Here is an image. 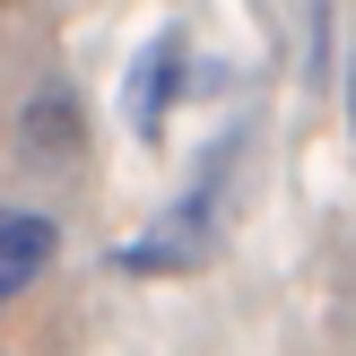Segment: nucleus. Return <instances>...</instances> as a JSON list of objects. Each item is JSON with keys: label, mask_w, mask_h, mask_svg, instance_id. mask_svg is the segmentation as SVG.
Segmentation results:
<instances>
[{"label": "nucleus", "mask_w": 356, "mask_h": 356, "mask_svg": "<svg viewBox=\"0 0 356 356\" xmlns=\"http://www.w3.org/2000/svg\"><path fill=\"white\" fill-rule=\"evenodd\" d=\"M243 139H252L243 122H235V131H218V139L200 148V174L156 209L148 235L113 243V270H122V278H191V270L218 261L226 218H235V156H243Z\"/></svg>", "instance_id": "1"}, {"label": "nucleus", "mask_w": 356, "mask_h": 356, "mask_svg": "<svg viewBox=\"0 0 356 356\" xmlns=\"http://www.w3.org/2000/svg\"><path fill=\"white\" fill-rule=\"evenodd\" d=\"M183 70H191V44L183 35H148V52L131 61V139H165V113H174V96H183Z\"/></svg>", "instance_id": "2"}, {"label": "nucleus", "mask_w": 356, "mask_h": 356, "mask_svg": "<svg viewBox=\"0 0 356 356\" xmlns=\"http://www.w3.org/2000/svg\"><path fill=\"white\" fill-rule=\"evenodd\" d=\"M52 252H61V226L44 209H0V305L35 287L52 270Z\"/></svg>", "instance_id": "3"}, {"label": "nucleus", "mask_w": 356, "mask_h": 356, "mask_svg": "<svg viewBox=\"0 0 356 356\" xmlns=\"http://www.w3.org/2000/svg\"><path fill=\"white\" fill-rule=\"evenodd\" d=\"M26 148L79 156V104H70V87H44V96L26 104Z\"/></svg>", "instance_id": "4"}, {"label": "nucleus", "mask_w": 356, "mask_h": 356, "mask_svg": "<svg viewBox=\"0 0 356 356\" xmlns=\"http://www.w3.org/2000/svg\"><path fill=\"white\" fill-rule=\"evenodd\" d=\"M348 122H356V61H348Z\"/></svg>", "instance_id": "5"}]
</instances>
